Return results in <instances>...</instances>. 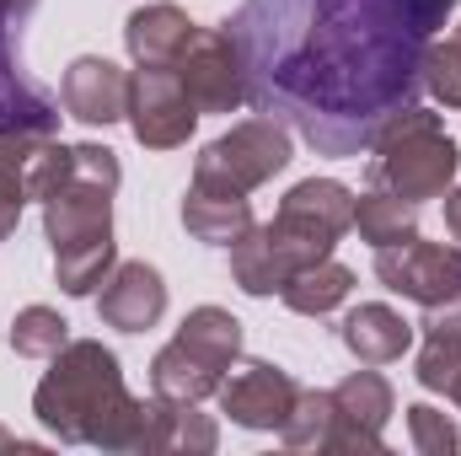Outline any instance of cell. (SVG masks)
<instances>
[{"instance_id":"6da1fadb","label":"cell","mask_w":461,"mask_h":456,"mask_svg":"<svg viewBox=\"0 0 461 456\" xmlns=\"http://www.w3.org/2000/svg\"><path fill=\"white\" fill-rule=\"evenodd\" d=\"M446 16L451 0H241L226 27L258 114L317 156H365L419 103Z\"/></svg>"},{"instance_id":"7a4b0ae2","label":"cell","mask_w":461,"mask_h":456,"mask_svg":"<svg viewBox=\"0 0 461 456\" xmlns=\"http://www.w3.org/2000/svg\"><path fill=\"white\" fill-rule=\"evenodd\" d=\"M32 414L49 435L97 451L145 446V397H129L118 354L97 339H70L32 392Z\"/></svg>"},{"instance_id":"3957f363","label":"cell","mask_w":461,"mask_h":456,"mask_svg":"<svg viewBox=\"0 0 461 456\" xmlns=\"http://www.w3.org/2000/svg\"><path fill=\"white\" fill-rule=\"evenodd\" d=\"M118 156L108 145H76V172L59 194L43 199V231L54 247V279L65 296H97V285L113 274V188Z\"/></svg>"},{"instance_id":"277c9868","label":"cell","mask_w":461,"mask_h":456,"mask_svg":"<svg viewBox=\"0 0 461 456\" xmlns=\"http://www.w3.org/2000/svg\"><path fill=\"white\" fill-rule=\"evenodd\" d=\"M456 167H461L456 140L446 134L440 114H429L419 103L402 108L370 145V188H392L413 205L440 199L456 183Z\"/></svg>"},{"instance_id":"5b68a950","label":"cell","mask_w":461,"mask_h":456,"mask_svg":"<svg viewBox=\"0 0 461 456\" xmlns=\"http://www.w3.org/2000/svg\"><path fill=\"white\" fill-rule=\"evenodd\" d=\"M236 354H241V323L226 306H194L177 339L150 360V392L172 403H204L210 392H221Z\"/></svg>"},{"instance_id":"8992f818","label":"cell","mask_w":461,"mask_h":456,"mask_svg":"<svg viewBox=\"0 0 461 456\" xmlns=\"http://www.w3.org/2000/svg\"><path fill=\"white\" fill-rule=\"evenodd\" d=\"M290 242V252L312 269L322 258H333V247L344 242V231L354 226V194H348L339 178H306L285 194L279 215L268 221Z\"/></svg>"},{"instance_id":"52a82bcc","label":"cell","mask_w":461,"mask_h":456,"mask_svg":"<svg viewBox=\"0 0 461 456\" xmlns=\"http://www.w3.org/2000/svg\"><path fill=\"white\" fill-rule=\"evenodd\" d=\"M285 167H290V129L279 118L258 114L247 123H236L230 134L210 140L204 156L194 161V178H215V183H230V188L252 194V188L274 183Z\"/></svg>"},{"instance_id":"ba28073f","label":"cell","mask_w":461,"mask_h":456,"mask_svg":"<svg viewBox=\"0 0 461 456\" xmlns=\"http://www.w3.org/2000/svg\"><path fill=\"white\" fill-rule=\"evenodd\" d=\"M194 123H199V108H194V97L172 65H140L129 76V129L145 150L188 145Z\"/></svg>"},{"instance_id":"9c48e42d","label":"cell","mask_w":461,"mask_h":456,"mask_svg":"<svg viewBox=\"0 0 461 456\" xmlns=\"http://www.w3.org/2000/svg\"><path fill=\"white\" fill-rule=\"evenodd\" d=\"M375 279L392 296L429 306H446L451 296H461V247H440V242H397V247H375Z\"/></svg>"},{"instance_id":"30bf717a","label":"cell","mask_w":461,"mask_h":456,"mask_svg":"<svg viewBox=\"0 0 461 456\" xmlns=\"http://www.w3.org/2000/svg\"><path fill=\"white\" fill-rule=\"evenodd\" d=\"M397 414V392L386 376L375 370H354L333 387V430H328V446L322 451H344V456H381L386 441V419Z\"/></svg>"},{"instance_id":"8fae6325","label":"cell","mask_w":461,"mask_h":456,"mask_svg":"<svg viewBox=\"0 0 461 456\" xmlns=\"http://www.w3.org/2000/svg\"><path fill=\"white\" fill-rule=\"evenodd\" d=\"M59 129V97L38 87L22 65V22L0 16V140L11 134H54Z\"/></svg>"},{"instance_id":"7c38bea8","label":"cell","mask_w":461,"mask_h":456,"mask_svg":"<svg viewBox=\"0 0 461 456\" xmlns=\"http://www.w3.org/2000/svg\"><path fill=\"white\" fill-rule=\"evenodd\" d=\"M172 70H177V81L188 87V97H194L199 114H236V108L247 103V81H241V59H236L230 32L199 27L194 43L183 49V59H177Z\"/></svg>"},{"instance_id":"4fadbf2b","label":"cell","mask_w":461,"mask_h":456,"mask_svg":"<svg viewBox=\"0 0 461 456\" xmlns=\"http://www.w3.org/2000/svg\"><path fill=\"white\" fill-rule=\"evenodd\" d=\"M295 397H301L295 376L268 360H247L221 381V414H230V424L241 430H279Z\"/></svg>"},{"instance_id":"5bb4252c","label":"cell","mask_w":461,"mask_h":456,"mask_svg":"<svg viewBox=\"0 0 461 456\" xmlns=\"http://www.w3.org/2000/svg\"><path fill=\"white\" fill-rule=\"evenodd\" d=\"M97 317L118 328V333H145L167 317V279L161 269H150L145 258L134 263H113V274L103 279V296H97Z\"/></svg>"},{"instance_id":"9a60e30c","label":"cell","mask_w":461,"mask_h":456,"mask_svg":"<svg viewBox=\"0 0 461 456\" xmlns=\"http://www.w3.org/2000/svg\"><path fill=\"white\" fill-rule=\"evenodd\" d=\"M59 103H65L70 118H81L92 129H108L118 118H129V70H118L113 59H103V54H81L65 70Z\"/></svg>"},{"instance_id":"2e32d148","label":"cell","mask_w":461,"mask_h":456,"mask_svg":"<svg viewBox=\"0 0 461 456\" xmlns=\"http://www.w3.org/2000/svg\"><path fill=\"white\" fill-rule=\"evenodd\" d=\"M183 226L188 236L210 242V247H230L241 242L247 231L258 226L252 221V199L230 183H215V178H194L188 183V199H183Z\"/></svg>"},{"instance_id":"e0dca14e","label":"cell","mask_w":461,"mask_h":456,"mask_svg":"<svg viewBox=\"0 0 461 456\" xmlns=\"http://www.w3.org/2000/svg\"><path fill=\"white\" fill-rule=\"evenodd\" d=\"M306 263L290 252V242L274 226H252L241 242H230V279L247 290V296H279Z\"/></svg>"},{"instance_id":"ac0fdd59","label":"cell","mask_w":461,"mask_h":456,"mask_svg":"<svg viewBox=\"0 0 461 456\" xmlns=\"http://www.w3.org/2000/svg\"><path fill=\"white\" fill-rule=\"evenodd\" d=\"M194 32H199V22L183 5H167V0L140 5L123 22V43H129V59L134 65H177L183 49L194 43Z\"/></svg>"},{"instance_id":"d6986e66","label":"cell","mask_w":461,"mask_h":456,"mask_svg":"<svg viewBox=\"0 0 461 456\" xmlns=\"http://www.w3.org/2000/svg\"><path fill=\"white\" fill-rule=\"evenodd\" d=\"M221 446V430L210 414H199V403H172V397H156L145 403V446L140 451H188L204 456Z\"/></svg>"},{"instance_id":"ffe728a7","label":"cell","mask_w":461,"mask_h":456,"mask_svg":"<svg viewBox=\"0 0 461 456\" xmlns=\"http://www.w3.org/2000/svg\"><path fill=\"white\" fill-rule=\"evenodd\" d=\"M344 349L359 360V365H392L413 349V323H402V312L370 301V306H354L339 328Z\"/></svg>"},{"instance_id":"44dd1931","label":"cell","mask_w":461,"mask_h":456,"mask_svg":"<svg viewBox=\"0 0 461 456\" xmlns=\"http://www.w3.org/2000/svg\"><path fill=\"white\" fill-rule=\"evenodd\" d=\"M424 328V349H419V387L424 392H446L461 381V296H451L446 306H429Z\"/></svg>"},{"instance_id":"7402d4cb","label":"cell","mask_w":461,"mask_h":456,"mask_svg":"<svg viewBox=\"0 0 461 456\" xmlns=\"http://www.w3.org/2000/svg\"><path fill=\"white\" fill-rule=\"evenodd\" d=\"M354 231L370 247H397V242L419 236V205L392 188H370L354 199Z\"/></svg>"},{"instance_id":"603a6c76","label":"cell","mask_w":461,"mask_h":456,"mask_svg":"<svg viewBox=\"0 0 461 456\" xmlns=\"http://www.w3.org/2000/svg\"><path fill=\"white\" fill-rule=\"evenodd\" d=\"M348 290H354V274H348L344 263L322 258V263L301 269L279 296H285V306H290V312H301V317H328L333 306H344V301H348Z\"/></svg>"},{"instance_id":"cb8c5ba5","label":"cell","mask_w":461,"mask_h":456,"mask_svg":"<svg viewBox=\"0 0 461 456\" xmlns=\"http://www.w3.org/2000/svg\"><path fill=\"white\" fill-rule=\"evenodd\" d=\"M43 140H49V134H43ZM43 140H38V134H11V140H0V242L22 226V205H27V161H32V150H38Z\"/></svg>"},{"instance_id":"d4e9b609","label":"cell","mask_w":461,"mask_h":456,"mask_svg":"<svg viewBox=\"0 0 461 456\" xmlns=\"http://www.w3.org/2000/svg\"><path fill=\"white\" fill-rule=\"evenodd\" d=\"M70 343V323L54 312V306H22L16 323H11V349L22 360H54L59 349Z\"/></svg>"},{"instance_id":"484cf974","label":"cell","mask_w":461,"mask_h":456,"mask_svg":"<svg viewBox=\"0 0 461 456\" xmlns=\"http://www.w3.org/2000/svg\"><path fill=\"white\" fill-rule=\"evenodd\" d=\"M328 430H333V392H301L295 408L279 424V441L290 451H322L328 446Z\"/></svg>"},{"instance_id":"4316f807","label":"cell","mask_w":461,"mask_h":456,"mask_svg":"<svg viewBox=\"0 0 461 456\" xmlns=\"http://www.w3.org/2000/svg\"><path fill=\"white\" fill-rule=\"evenodd\" d=\"M70 172H76V145H65V140H43L38 150H32V161H27V199H49V194H59L65 183H70Z\"/></svg>"},{"instance_id":"83f0119b","label":"cell","mask_w":461,"mask_h":456,"mask_svg":"<svg viewBox=\"0 0 461 456\" xmlns=\"http://www.w3.org/2000/svg\"><path fill=\"white\" fill-rule=\"evenodd\" d=\"M424 92L440 108H461V54L451 38H429V49H424Z\"/></svg>"},{"instance_id":"f1b7e54d","label":"cell","mask_w":461,"mask_h":456,"mask_svg":"<svg viewBox=\"0 0 461 456\" xmlns=\"http://www.w3.org/2000/svg\"><path fill=\"white\" fill-rule=\"evenodd\" d=\"M408 435H413V451L419 456H456L461 451L456 424L440 408H429V403H413L408 408Z\"/></svg>"},{"instance_id":"f546056e","label":"cell","mask_w":461,"mask_h":456,"mask_svg":"<svg viewBox=\"0 0 461 456\" xmlns=\"http://www.w3.org/2000/svg\"><path fill=\"white\" fill-rule=\"evenodd\" d=\"M446 226H451V236L461 242V183L446 188Z\"/></svg>"},{"instance_id":"4dcf8cb0","label":"cell","mask_w":461,"mask_h":456,"mask_svg":"<svg viewBox=\"0 0 461 456\" xmlns=\"http://www.w3.org/2000/svg\"><path fill=\"white\" fill-rule=\"evenodd\" d=\"M38 0H0V16H11V22H27V11H32Z\"/></svg>"},{"instance_id":"1f68e13d","label":"cell","mask_w":461,"mask_h":456,"mask_svg":"<svg viewBox=\"0 0 461 456\" xmlns=\"http://www.w3.org/2000/svg\"><path fill=\"white\" fill-rule=\"evenodd\" d=\"M0 451H38V446L32 441H16L11 430H0Z\"/></svg>"},{"instance_id":"d6a6232c","label":"cell","mask_w":461,"mask_h":456,"mask_svg":"<svg viewBox=\"0 0 461 456\" xmlns=\"http://www.w3.org/2000/svg\"><path fill=\"white\" fill-rule=\"evenodd\" d=\"M451 403H456V408H461V381H456V387H451Z\"/></svg>"},{"instance_id":"836d02e7","label":"cell","mask_w":461,"mask_h":456,"mask_svg":"<svg viewBox=\"0 0 461 456\" xmlns=\"http://www.w3.org/2000/svg\"><path fill=\"white\" fill-rule=\"evenodd\" d=\"M451 43H456V54H461V22H456V32H451Z\"/></svg>"},{"instance_id":"e575fe53","label":"cell","mask_w":461,"mask_h":456,"mask_svg":"<svg viewBox=\"0 0 461 456\" xmlns=\"http://www.w3.org/2000/svg\"><path fill=\"white\" fill-rule=\"evenodd\" d=\"M451 5H456V0H451Z\"/></svg>"}]
</instances>
